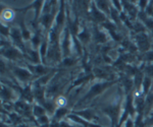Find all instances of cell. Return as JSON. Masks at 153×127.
I'll use <instances>...</instances> for the list:
<instances>
[{
	"label": "cell",
	"mask_w": 153,
	"mask_h": 127,
	"mask_svg": "<svg viewBox=\"0 0 153 127\" xmlns=\"http://www.w3.org/2000/svg\"><path fill=\"white\" fill-rule=\"evenodd\" d=\"M136 41H137V47L141 52H148L150 48V43L146 34H138L136 37Z\"/></svg>",
	"instance_id": "cell-1"
},
{
	"label": "cell",
	"mask_w": 153,
	"mask_h": 127,
	"mask_svg": "<svg viewBox=\"0 0 153 127\" xmlns=\"http://www.w3.org/2000/svg\"><path fill=\"white\" fill-rule=\"evenodd\" d=\"M9 35H10L11 39H12V42H13V44L16 46V47L21 48V49H24L23 34H22V32L19 31V28H12L10 30Z\"/></svg>",
	"instance_id": "cell-2"
},
{
	"label": "cell",
	"mask_w": 153,
	"mask_h": 127,
	"mask_svg": "<svg viewBox=\"0 0 153 127\" xmlns=\"http://www.w3.org/2000/svg\"><path fill=\"white\" fill-rule=\"evenodd\" d=\"M2 56L6 57L7 59L16 60L22 57V53L18 48L6 47V49H2Z\"/></svg>",
	"instance_id": "cell-3"
},
{
	"label": "cell",
	"mask_w": 153,
	"mask_h": 127,
	"mask_svg": "<svg viewBox=\"0 0 153 127\" xmlns=\"http://www.w3.org/2000/svg\"><path fill=\"white\" fill-rule=\"evenodd\" d=\"M13 73L16 74V79L21 81H28L29 79H32V72H30L28 69H25V68L16 66V68L13 69Z\"/></svg>",
	"instance_id": "cell-4"
},
{
	"label": "cell",
	"mask_w": 153,
	"mask_h": 127,
	"mask_svg": "<svg viewBox=\"0 0 153 127\" xmlns=\"http://www.w3.org/2000/svg\"><path fill=\"white\" fill-rule=\"evenodd\" d=\"M44 90L43 87H41V85H37L36 89L34 90V97H35V99L37 100L38 102H41L42 104L45 103V101H44V99H45V97H44Z\"/></svg>",
	"instance_id": "cell-5"
},
{
	"label": "cell",
	"mask_w": 153,
	"mask_h": 127,
	"mask_svg": "<svg viewBox=\"0 0 153 127\" xmlns=\"http://www.w3.org/2000/svg\"><path fill=\"white\" fill-rule=\"evenodd\" d=\"M14 92L10 89L6 87L5 85H2V91H1V98L3 101H9L10 99L13 98Z\"/></svg>",
	"instance_id": "cell-6"
},
{
	"label": "cell",
	"mask_w": 153,
	"mask_h": 127,
	"mask_svg": "<svg viewBox=\"0 0 153 127\" xmlns=\"http://www.w3.org/2000/svg\"><path fill=\"white\" fill-rule=\"evenodd\" d=\"M1 18L3 21H11L14 18V11L9 8L4 9L1 12Z\"/></svg>",
	"instance_id": "cell-7"
},
{
	"label": "cell",
	"mask_w": 153,
	"mask_h": 127,
	"mask_svg": "<svg viewBox=\"0 0 153 127\" xmlns=\"http://www.w3.org/2000/svg\"><path fill=\"white\" fill-rule=\"evenodd\" d=\"M46 113V110L44 109L43 106H41V105L39 104H35L33 107V115L37 117V118H39V117L41 116H44Z\"/></svg>",
	"instance_id": "cell-8"
},
{
	"label": "cell",
	"mask_w": 153,
	"mask_h": 127,
	"mask_svg": "<svg viewBox=\"0 0 153 127\" xmlns=\"http://www.w3.org/2000/svg\"><path fill=\"white\" fill-rule=\"evenodd\" d=\"M92 14L93 18H94L97 21H105V14L103 13L102 11H100L99 9L97 8V6H93L92 8Z\"/></svg>",
	"instance_id": "cell-9"
},
{
	"label": "cell",
	"mask_w": 153,
	"mask_h": 127,
	"mask_svg": "<svg viewBox=\"0 0 153 127\" xmlns=\"http://www.w3.org/2000/svg\"><path fill=\"white\" fill-rule=\"evenodd\" d=\"M96 6L100 11H102L103 13H110L109 11V6H108L107 1H96Z\"/></svg>",
	"instance_id": "cell-10"
},
{
	"label": "cell",
	"mask_w": 153,
	"mask_h": 127,
	"mask_svg": "<svg viewBox=\"0 0 153 127\" xmlns=\"http://www.w3.org/2000/svg\"><path fill=\"white\" fill-rule=\"evenodd\" d=\"M68 111L66 108H57L55 113H54V120H56V121L60 120L63 116H65L66 114H68Z\"/></svg>",
	"instance_id": "cell-11"
},
{
	"label": "cell",
	"mask_w": 153,
	"mask_h": 127,
	"mask_svg": "<svg viewBox=\"0 0 153 127\" xmlns=\"http://www.w3.org/2000/svg\"><path fill=\"white\" fill-rule=\"evenodd\" d=\"M151 79L148 76H145L144 79H143V84H142V87H143V91H144V94H149V90L151 87Z\"/></svg>",
	"instance_id": "cell-12"
},
{
	"label": "cell",
	"mask_w": 153,
	"mask_h": 127,
	"mask_svg": "<svg viewBox=\"0 0 153 127\" xmlns=\"http://www.w3.org/2000/svg\"><path fill=\"white\" fill-rule=\"evenodd\" d=\"M47 68L45 66H43V65H36V66H34V73L37 75H40V76H44V75H46V72H47Z\"/></svg>",
	"instance_id": "cell-13"
},
{
	"label": "cell",
	"mask_w": 153,
	"mask_h": 127,
	"mask_svg": "<svg viewBox=\"0 0 153 127\" xmlns=\"http://www.w3.org/2000/svg\"><path fill=\"white\" fill-rule=\"evenodd\" d=\"M33 94H34V92H32V90H31V87H27L26 89H24V91H23L24 99L26 100V101H28V102L33 101Z\"/></svg>",
	"instance_id": "cell-14"
},
{
	"label": "cell",
	"mask_w": 153,
	"mask_h": 127,
	"mask_svg": "<svg viewBox=\"0 0 153 127\" xmlns=\"http://www.w3.org/2000/svg\"><path fill=\"white\" fill-rule=\"evenodd\" d=\"M79 117H81V118L85 119V120H92L93 119V114L91 113V111H89V110H84L82 112H79Z\"/></svg>",
	"instance_id": "cell-15"
},
{
	"label": "cell",
	"mask_w": 153,
	"mask_h": 127,
	"mask_svg": "<svg viewBox=\"0 0 153 127\" xmlns=\"http://www.w3.org/2000/svg\"><path fill=\"white\" fill-rule=\"evenodd\" d=\"M37 121H38V123L40 124L41 127L49 125V118L46 115L41 116V117H39V118H37Z\"/></svg>",
	"instance_id": "cell-16"
},
{
	"label": "cell",
	"mask_w": 153,
	"mask_h": 127,
	"mask_svg": "<svg viewBox=\"0 0 153 127\" xmlns=\"http://www.w3.org/2000/svg\"><path fill=\"white\" fill-rule=\"evenodd\" d=\"M55 104L58 108H65V106L66 105V99L65 97H58L57 100L55 101Z\"/></svg>",
	"instance_id": "cell-17"
},
{
	"label": "cell",
	"mask_w": 153,
	"mask_h": 127,
	"mask_svg": "<svg viewBox=\"0 0 153 127\" xmlns=\"http://www.w3.org/2000/svg\"><path fill=\"white\" fill-rule=\"evenodd\" d=\"M89 38H90V35H89V34L87 33V31H86V30L83 31L82 33L79 34V39H80L81 42H84V43L88 42Z\"/></svg>",
	"instance_id": "cell-18"
},
{
	"label": "cell",
	"mask_w": 153,
	"mask_h": 127,
	"mask_svg": "<svg viewBox=\"0 0 153 127\" xmlns=\"http://www.w3.org/2000/svg\"><path fill=\"white\" fill-rule=\"evenodd\" d=\"M50 19H51V16H50V14H48V13H45L43 16H42V19H41V23L43 24L45 28H47L48 26V24L49 23H50Z\"/></svg>",
	"instance_id": "cell-19"
},
{
	"label": "cell",
	"mask_w": 153,
	"mask_h": 127,
	"mask_svg": "<svg viewBox=\"0 0 153 127\" xmlns=\"http://www.w3.org/2000/svg\"><path fill=\"white\" fill-rule=\"evenodd\" d=\"M63 21H65V14H63V9L60 8V11H59V13L56 16V23H57L58 26H60Z\"/></svg>",
	"instance_id": "cell-20"
},
{
	"label": "cell",
	"mask_w": 153,
	"mask_h": 127,
	"mask_svg": "<svg viewBox=\"0 0 153 127\" xmlns=\"http://www.w3.org/2000/svg\"><path fill=\"white\" fill-rule=\"evenodd\" d=\"M145 72H146V76L148 77H153V63H150L148 64L146 68H145Z\"/></svg>",
	"instance_id": "cell-21"
},
{
	"label": "cell",
	"mask_w": 153,
	"mask_h": 127,
	"mask_svg": "<svg viewBox=\"0 0 153 127\" xmlns=\"http://www.w3.org/2000/svg\"><path fill=\"white\" fill-rule=\"evenodd\" d=\"M143 59H144V61L152 63L153 62V51H148V52L145 53Z\"/></svg>",
	"instance_id": "cell-22"
},
{
	"label": "cell",
	"mask_w": 153,
	"mask_h": 127,
	"mask_svg": "<svg viewBox=\"0 0 153 127\" xmlns=\"http://www.w3.org/2000/svg\"><path fill=\"white\" fill-rule=\"evenodd\" d=\"M10 119H11V121L13 122V123H16V125H19V123H21V121H22V118H21V116H19L18 114H14V113H12L10 114Z\"/></svg>",
	"instance_id": "cell-23"
},
{
	"label": "cell",
	"mask_w": 153,
	"mask_h": 127,
	"mask_svg": "<svg viewBox=\"0 0 153 127\" xmlns=\"http://www.w3.org/2000/svg\"><path fill=\"white\" fill-rule=\"evenodd\" d=\"M144 26H146L148 30H153V18H148L146 21H144Z\"/></svg>",
	"instance_id": "cell-24"
},
{
	"label": "cell",
	"mask_w": 153,
	"mask_h": 127,
	"mask_svg": "<svg viewBox=\"0 0 153 127\" xmlns=\"http://www.w3.org/2000/svg\"><path fill=\"white\" fill-rule=\"evenodd\" d=\"M74 63H75V59H74V58H65V59L63 60V65L66 67L73 66Z\"/></svg>",
	"instance_id": "cell-25"
},
{
	"label": "cell",
	"mask_w": 153,
	"mask_h": 127,
	"mask_svg": "<svg viewBox=\"0 0 153 127\" xmlns=\"http://www.w3.org/2000/svg\"><path fill=\"white\" fill-rule=\"evenodd\" d=\"M94 72H95L96 76H99V77H101V79H104V77L106 76L105 71H103V70L100 69V68H97V69H95Z\"/></svg>",
	"instance_id": "cell-26"
},
{
	"label": "cell",
	"mask_w": 153,
	"mask_h": 127,
	"mask_svg": "<svg viewBox=\"0 0 153 127\" xmlns=\"http://www.w3.org/2000/svg\"><path fill=\"white\" fill-rule=\"evenodd\" d=\"M148 4H149L148 3V1H138V5L140 6V8L142 9V11L147 8Z\"/></svg>",
	"instance_id": "cell-27"
},
{
	"label": "cell",
	"mask_w": 153,
	"mask_h": 127,
	"mask_svg": "<svg viewBox=\"0 0 153 127\" xmlns=\"http://www.w3.org/2000/svg\"><path fill=\"white\" fill-rule=\"evenodd\" d=\"M112 4L117 8V10H122V3L120 1H112Z\"/></svg>",
	"instance_id": "cell-28"
},
{
	"label": "cell",
	"mask_w": 153,
	"mask_h": 127,
	"mask_svg": "<svg viewBox=\"0 0 153 127\" xmlns=\"http://www.w3.org/2000/svg\"><path fill=\"white\" fill-rule=\"evenodd\" d=\"M49 127H60V125H59L57 122H55V120H54V122H52V123H50V125H49Z\"/></svg>",
	"instance_id": "cell-29"
},
{
	"label": "cell",
	"mask_w": 153,
	"mask_h": 127,
	"mask_svg": "<svg viewBox=\"0 0 153 127\" xmlns=\"http://www.w3.org/2000/svg\"></svg>",
	"instance_id": "cell-30"
}]
</instances>
